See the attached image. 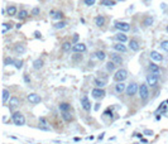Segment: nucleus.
Returning <instances> with one entry per match:
<instances>
[{"label":"nucleus","mask_w":168,"mask_h":144,"mask_svg":"<svg viewBox=\"0 0 168 144\" xmlns=\"http://www.w3.org/2000/svg\"><path fill=\"white\" fill-rule=\"evenodd\" d=\"M11 120H13L14 125H17V126H23L25 124V117L20 111H14L11 114Z\"/></svg>","instance_id":"f257e3e1"},{"label":"nucleus","mask_w":168,"mask_h":144,"mask_svg":"<svg viewBox=\"0 0 168 144\" xmlns=\"http://www.w3.org/2000/svg\"><path fill=\"white\" fill-rule=\"evenodd\" d=\"M139 98L143 102H145L149 99V87L148 84H141L139 85Z\"/></svg>","instance_id":"f03ea898"},{"label":"nucleus","mask_w":168,"mask_h":144,"mask_svg":"<svg viewBox=\"0 0 168 144\" xmlns=\"http://www.w3.org/2000/svg\"><path fill=\"white\" fill-rule=\"evenodd\" d=\"M114 81L116 82H124L128 78V71L126 70H124V68H120V70H118L116 72H115V75H114Z\"/></svg>","instance_id":"7ed1b4c3"},{"label":"nucleus","mask_w":168,"mask_h":144,"mask_svg":"<svg viewBox=\"0 0 168 144\" xmlns=\"http://www.w3.org/2000/svg\"><path fill=\"white\" fill-rule=\"evenodd\" d=\"M125 92H126V96H129V98L137 95V94L139 92V85H138L137 82H130V84L126 86Z\"/></svg>","instance_id":"20e7f679"},{"label":"nucleus","mask_w":168,"mask_h":144,"mask_svg":"<svg viewBox=\"0 0 168 144\" xmlns=\"http://www.w3.org/2000/svg\"><path fill=\"white\" fill-rule=\"evenodd\" d=\"M158 76H155L154 73H148L147 75V84H148V86H150L152 89H154V87H157L158 86Z\"/></svg>","instance_id":"39448f33"},{"label":"nucleus","mask_w":168,"mask_h":144,"mask_svg":"<svg viewBox=\"0 0 168 144\" xmlns=\"http://www.w3.org/2000/svg\"><path fill=\"white\" fill-rule=\"evenodd\" d=\"M91 95H92V98L96 99V100H102L105 98L106 92H105L104 89H97V87H95V89L91 91Z\"/></svg>","instance_id":"423d86ee"},{"label":"nucleus","mask_w":168,"mask_h":144,"mask_svg":"<svg viewBox=\"0 0 168 144\" xmlns=\"http://www.w3.org/2000/svg\"><path fill=\"white\" fill-rule=\"evenodd\" d=\"M20 105V100L17 98V96H13V98H10V100H9V110L11 111V113H14V110Z\"/></svg>","instance_id":"0eeeda50"},{"label":"nucleus","mask_w":168,"mask_h":144,"mask_svg":"<svg viewBox=\"0 0 168 144\" xmlns=\"http://www.w3.org/2000/svg\"><path fill=\"white\" fill-rule=\"evenodd\" d=\"M27 99H28V101L31 102V104H33V105H37V104H39V102L42 101V98L35 92H31L28 96H27Z\"/></svg>","instance_id":"6e6552de"},{"label":"nucleus","mask_w":168,"mask_h":144,"mask_svg":"<svg viewBox=\"0 0 168 144\" xmlns=\"http://www.w3.org/2000/svg\"><path fill=\"white\" fill-rule=\"evenodd\" d=\"M80 101H81V108L84 109L85 111H87V113H88V111L91 110V101L88 100V98H87L86 95H84Z\"/></svg>","instance_id":"1a4fd4ad"},{"label":"nucleus","mask_w":168,"mask_h":144,"mask_svg":"<svg viewBox=\"0 0 168 144\" xmlns=\"http://www.w3.org/2000/svg\"><path fill=\"white\" fill-rule=\"evenodd\" d=\"M115 28H116L118 31H120L122 33H125V32L130 31V24H129V23H125V22H119L115 24Z\"/></svg>","instance_id":"9d476101"},{"label":"nucleus","mask_w":168,"mask_h":144,"mask_svg":"<svg viewBox=\"0 0 168 144\" xmlns=\"http://www.w3.org/2000/svg\"><path fill=\"white\" fill-rule=\"evenodd\" d=\"M39 129H42V130H46V131H49V130H51L49 123L47 121V119H46L44 116H41V117H39Z\"/></svg>","instance_id":"9b49d317"},{"label":"nucleus","mask_w":168,"mask_h":144,"mask_svg":"<svg viewBox=\"0 0 168 144\" xmlns=\"http://www.w3.org/2000/svg\"><path fill=\"white\" fill-rule=\"evenodd\" d=\"M71 51H72L73 53H84V52L86 51V44H84V43H77V44H75L72 47Z\"/></svg>","instance_id":"f8f14e48"},{"label":"nucleus","mask_w":168,"mask_h":144,"mask_svg":"<svg viewBox=\"0 0 168 144\" xmlns=\"http://www.w3.org/2000/svg\"><path fill=\"white\" fill-rule=\"evenodd\" d=\"M110 58H111V61L116 64V66H119V64H123V57L120 54H118V53H111L110 54Z\"/></svg>","instance_id":"ddd939ff"},{"label":"nucleus","mask_w":168,"mask_h":144,"mask_svg":"<svg viewBox=\"0 0 168 144\" xmlns=\"http://www.w3.org/2000/svg\"><path fill=\"white\" fill-rule=\"evenodd\" d=\"M129 48L131 49L133 52H138L140 49V44L137 39H130L129 40Z\"/></svg>","instance_id":"4468645a"},{"label":"nucleus","mask_w":168,"mask_h":144,"mask_svg":"<svg viewBox=\"0 0 168 144\" xmlns=\"http://www.w3.org/2000/svg\"><path fill=\"white\" fill-rule=\"evenodd\" d=\"M149 71H150V73H154L158 77L161 76V68H159V66L155 63H149Z\"/></svg>","instance_id":"2eb2a0df"},{"label":"nucleus","mask_w":168,"mask_h":144,"mask_svg":"<svg viewBox=\"0 0 168 144\" xmlns=\"http://www.w3.org/2000/svg\"><path fill=\"white\" fill-rule=\"evenodd\" d=\"M149 56H150V58H152L153 61H155V62H162V61H163V56L159 53V52H157V51H152Z\"/></svg>","instance_id":"dca6fc26"},{"label":"nucleus","mask_w":168,"mask_h":144,"mask_svg":"<svg viewBox=\"0 0 168 144\" xmlns=\"http://www.w3.org/2000/svg\"><path fill=\"white\" fill-rule=\"evenodd\" d=\"M126 86H128V85H125L124 82H118V84L115 85V91H116V94H123L124 91H126Z\"/></svg>","instance_id":"f3484780"},{"label":"nucleus","mask_w":168,"mask_h":144,"mask_svg":"<svg viewBox=\"0 0 168 144\" xmlns=\"http://www.w3.org/2000/svg\"><path fill=\"white\" fill-rule=\"evenodd\" d=\"M14 51H15L18 54L24 53V52H25V46H24V43H17V44H14Z\"/></svg>","instance_id":"a211bd4d"},{"label":"nucleus","mask_w":168,"mask_h":144,"mask_svg":"<svg viewBox=\"0 0 168 144\" xmlns=\"http://www.w3.org/2000/svg\"><path fill=\"white\" fill-rule=\"evenodd\" d=\"M49 15H51V18L56 19V20H61L62 18H63V13H62V11L51 10V11H49Z\"/></svg>","instance_id":"6ab92c4d"},{"label":"nucleus","mask_w":168,"mask_h":144,"mask_svg":"<svg viewBox=\"0 0 168 144\" xmlns=\"http://www.w3.org/2000/svg\"><path fill=\"white\" fill-rule=\"evenodd\" d=\"M105 22H106V19H105V17H102V15H97L96 18H95V24H96L99 28L104 27V25H105Z\"/></svg>","instance_id":"aec40b11"},{"label":"nucleus","mask_w":168,"mask_h":144,"mask_svg":"<svg viewBox=\"0 0 168 144\" xmlns=\"http://www.w3.org/2000/svg\"><path fill=\"white\" fill-rule=\"evenodd\" d=\"M58 109H60L61 113H67V111H71V105L68 102H61L58 105Z\"/></svg>","instance_id":"412c9836"},{"label":"nucleus","mask_w":168,"mask_h":144,"mask_svg":"<svg viewBox=\"0 0 168 144\" xmlns=\"http://www.w3.org/2000/svg\"><path fill=\"white\" fill-rule=\"evenodd\" d=\"M61 116H62V119H63L64 123H71L73 120V116H72V114H71V111H67V113H61Z\"/></svg>","instance_id":"4be33fe9"},{"label":"nucleus","mask_w":168,"mask_h":144,"mask_svg":"<svg viewBox=\"0 0 168 144\" xmlns=\"http://www.w3.org/2000/svg\"><path fill=\"white\" fill-rule=\"evenodd\" d=\"M154 23V18L153 17H145V18L143 19V27L144 28H148V27H150V25Z\"/></svg>","instance_id":"5701e85b"},{"label":"nucleus","mask_w":168,"mask_h":144,"mask_svg":"<svg viewBox=\"0 0 168 144\" xmlns=\"http://www.w3.org/2000/svg\"><path fill=\"white\" fill-rule=\"evenodd\" d=\"M115 39H116L119 43H125V42H128V37H126L124 33H122V32H119V33L115 36Z\"/></svg>","instance_id":"b1692460"},{"label":"nucleus","mask_w":168,"mask_h":144,"mask_svg":"<svg viewBox=\"0 0 168 144\" xmlns=\"http://www.w3.org/2000/svg\"><path fill=\"white\" fill-rule=\"evenodd\" d=\"M113 48L115 49V51L118 52H123V53H125L126 52V47L123 44V43H115V44L113 46Z\"/></svg>","instance_id":"393cba45"},{"label":"nucleus","mask_w":168,"mask_h":144,"mask_svg":"<svg viewBox=\"0 0 168 144\" xmlns=\"http://www.w3.org/2000/svg\"><path fill=\"white\" fill-rule=\"evenodd\" d=\"M10 100V91L8 89L3 90V104H7V102Z\"/></svg>","instance_id":"a878e982"},{"label":"nucleus","mask_w":168,"mask_h":144,"mask_svg":"<svg viewBox=\"0 0 168 144\" xmlns=\"http://www.w3.org/2000/svg\"><path fill=\"white\" fill-rule=\"evenodd\" d=\"M94 84H95V86L97 87V89H104V86L106 85V81L105 80H100V78H95L94 80Z\"/></svg>","instance_id":"bb28decb"},{"label":"nucleus","mask_w":168,"mask_h":144,"mask_svg":"<svg viewBox=\"0 0 168 144\" xmlns=\"http://www.w3.org/2000/svg\"><path fill=\"white\" fill-rule=\"evenodd\" d=\"M43 67V60L41 58H37V60L33 61V68L34 70H41Z\"/></svg>","instance_id":"cd10ccee"},{"label":"nucleus","mask_w":168,"mask_h":144,"mask_svg":"<svg viewBox=\"0 0 168 144\" xmlns=\"http://www.w3.org/2000/svg\"><path fill=\"white\" fill-rule=\"evenodd\" d=\"M115 67H116V64H115L113 61H109V62L106 63V71L109 73H113L115 71Z\"/></svg>","instance_id":"c85d7f7f"},{"label":"nucleus","mask_w":168,"mask_h":144,"mask_svg":"<svg viewBox=\"0 0 168 144\" xmlns=\"http://www.w3.org/2000/svg\"><path fill=\"white\" fill-rule=\"evenodd\" d=\"M7 13H8V15H10V17L18 15V9H17V7H14V5L9 7L8 9H7Z\"/></svg>","instance_id":"c756f323"},{"label":"nucleus","mask_w":168,"mask_h":144,"mask_svg":"<svg viewBox=\"0 0 168 144\" xmlns=\"http://www.w3.org/2000/svg\"><path fill=\"white\" fill-rule=\"evenodd\" d=\"M28 15H29L28 11L23 9V10H20L19 13H18V15H17V17H18V19H19V20H24V19L28 18Z\"/></svg>","instance_id":"7c9ffc66"},{"label":"nucleus","mask_w":168,"mask_h":144,"mask_svg":"<svg viewBox=\"0 0 168 144\" xmlns=\"http://www.w3.org/2000/svg\"><path fill=\"white\" fill-rule=\"evenodd\" d=\"M72 47H73L72 42H64L63 44H62V51H63V52H68V51L72 49Z\"/></svg>","instance_id":"2f4dec72"},{"label":"nucleus","mask_w":168,"mask_h":144,"mask_svg":"<svg viewBox=\"0 0 168 144\" xmlns=\"http://www.w3.org/2000/svg\"><path fill=\"white\" fill-rule=\"evenodd\" d=\"M82 60H84V56H82L81 53H75V54H72V61H73L75 63H80Z\"/></svg>","instance_id":"473e14b6"},{"label":"nucleus","mask_w":168,"mask_h":144,"mask_svg":"<svg viewBox=\"0 0 168 144\" xmlns=\"http://www.w3.org/2000/svg\"><path fill=\"white\" fill-rule=\"evenodd\" d=\"M100 4L104 5V7H114V5L116 4V1H115V0H101Z\"/></svg>","instance_id":"72a5a7b5"},{"label":"nucleus","mask_w":168,"mask_h":144,"mask_svg":"<svg viewBox=\"0 0 168 144\" xmlns=\"http://www.w3.org/2000/svg\"><path fill=\"white\" fill-rule=\"evenodd\" d=\"M95 56H96V58L99 61H105V58H106V54H105L104 51H96Z\"/></svg>","instance_id":"f704fd0d"},{"label":"nucleus","mask_w":168,"mask_h":144,"mask_svg":"<svg viewBox=\"0 0 168 144\" xmlns=\"http://www.w3.org/2000/svg\"><path fill=\"white\" fill-rule=\"evenodd\" d=\"M67 25V22H63V20H61V22H57L56 24H53V28L54 29H62L64 28Z\"/></svg>","instance_id":"c9c22d12"},{"label":"nucleus","mask_w":168,"mask_h":144,"mask_svg":"<svg viewBox=\"0 0 168 144\" xmlns=\"http://www.w3.org/2000/svg\"><path fill=\"white\" fill-rule=\"evenodd\" d=\"M11 28H13L11 23H10V24H9V23H3V34H5L8 31H10Z\"/></svg>","instance_id":"e433bc0d"},{"label":"nucleus","mask_w":168,"mask_h":144,"mask_svg":"<svg viewBox=\"0 0 168 144\" xmlns=\"http://www.w3.org/2000/svg\"><path fill=\"white\" fill-rule=\"evenodd\" d=\"M15 60H13L11 57H5L4 58V66H10V64H14Z\"/></svg>","instance_id":"4c0bfd02"},{"label":"nucleus","mask_w":168,"mask_h":144,"mask_svg":"<svg viewBox=\"0 0 168 144\" xmlns=\"http://www.w3.org/2000/svg\"><path fill=\"white\" fill-rule=\"evenodd\" d=\"M161 48L163 49V51L168 52V39H164V40H162V43H161Z\"/></svg>","instance_id":"58836bf2"},{"label":"nucleus","mask_w":168,"mask_h":144,"mask_svg":"<svg viewBox=\"0 0 168 144\" xmlns=\"http://www.w3.org/2000/svg\"><path fill=\"white\" fill-rule=\"evenodd\" d=\"M14 66H15L17 70H20L23 67V61L22 60H15V62H14Z\"/></svg>","instance_id":"ea45409f"},{"label":"nucleus","mask_w":168,"mask_h":144,"mask_svg":"<svg viewBox=\"0 0 168 144\" xmlns=\"http://www.w3.org/2000/svg\"><path fill=\"white\" fill-rule=\"evenodd\" d=\"M39 13H41V9L38 7H35L32 9V15H34V17H37V15H39Z\"/></svg>","instance_id":"a19ab883"},{"label":"nucleus","mask_w":168,"mask_h":144,"mask_svg":"<svg viewBox=\"0 0 168 144\" xmlns=\"http://www.w3.org/2000/svg\"><path fill=\"white\" fill-rule=\"evenodd\" d=\"M143 134L145 135V137H152V135H154L153 130H150V129H145V130L143 131Z\"/></svg>","instance_id":"79ce46f5"},{"label":"nucleus","mask_w":168,"mask_h":144,"mask_svg":"<svg viewBox=\"0 0 168 144\" xmlns=\"http://www.w3.org/2000/svg\"><path fill=\"white\" fill-rule=\"evenodd\" d=\"M85 5H87V7H92L94 4L96 3V0H84Z\"/></svg>","instance_id":"37998d69"},{"label":"nucleus","mask_w":168,"mask_h":144,"mask_svg":"<svg viewBox=\"0 0 168 144\" xmlns=\"http://www.w3.org/2000/svg\"><path fill=\"white\" fill-rule=\"evenodd\" d=\"M78 34L77 33H76V34H73V38H72V44L73 46H75V44H77V43H78Z\"/></svg>","instance_id":"c03bdc74"},{"label":"nucleus","mask_w":168,"mask_h":144,"mask_svg":"<svg viewBox=\"0 0 168 144\" xmlns=\"http://www.w3.org/2000/svg\"><path fill=\"white\" fill-rule=\"evenodd\" d=\"M34 37L37 38V39H41V38H42V34H41L39 31H35V32H34Z\"/></svg>","instance_id":"a18cd8bd"},{"label":"nucleus","mask_w":168,"mask_h":144,"mask_svg":"<svg viewBox=\"0 0 168 144\" xmlns=\"http://www.w3.org/2000/svg\"><path fill=\"white\" fill-rule=\"evenodd\" d=\"M24 81H25V84L27 85H31V80H29V77H28V75H24Z\"/></svg>","instance_id":"49530a36"},{"label":"nucleus","mask_w":168,"mask_h":144,"mask_svg":"<svg viewBox=\"0 0 168 144\" xmlns=\"http://www.w3.org/2000/svg\"><path fill=\"white\" fill-rule=\"evenodd\" d=\"M100 105H101L100 102H96L95 106H94V110H95V111H99V110H100Z\"/></svg>","instance_id":"de8ad7c7"},{"label":"nucleus","mask_w":168,"mask_h":144,"mask_svg":"<svg viewBox=\"0 0 168 144\" xmlns=\"http://www.w3.org/2000/svg\"><path fill=\"white\" fill-rule=\"evenodd\" d=\"M104 135H105V133H101V134H100V135H99V139H100V140H101V139H102V138H104Z\"/></svg>","instance_id":"09e8293b"},{"label":"nucleus","mask_w":168,"mask_h":144,"mask_svg":"<svg viewBox=\"0 0 168 144\" xmlns=\"http://www.w3.org/2000/svg\"><path fill=\"white\" fill-rule=\"evenodd\" d=\"M1 13H3V15H7V14H5V13H7V10H5V9H4V8H3V10H1Z\"/></svg>","instance_id":"8fccbe9b"},{"label":"nucleus","mask_w":168,"mask_h":144,"mask_svg":"<svg viewBox=\"0 0 168 144\" xmlns=\"http://www.w3.org/2000/svg\"><path fill=\"white\" fill-rule=\"evenodd\" d=\"M20 27H22V24H20V23H19V24H17V25H15V28H17V29H20Z\"/></svg>","instance_id":"3c124183"},{"label":"nucleus","mask_w":168,"mask_h":144,"mask_svg":"<svg viewBox=\"0 0 168 144\" xmlns=\"http://www.w3.org/2000/svg\"><path fill=\"white\" fill-rule=\"evenodd\" d=\"M140 142L141 143H147V139H144V138H143V139H140Z\"/></svg>","instance_id":"603ef678"},{"label":"nucleus","mask_w":168,"mask_h":144,"mask_svg":"<svg viewBox=\"0 0 168 144\" xmlns=\"http://www.w3.org/2000/svg\"><path fill=\"white\" fill-rule=\"evenodd\" d=\"M166 31H167V33H168V25H167V27H166Z\"/></svg>","instance_id":"864d4df0"},{"label":"nucleus","mask_w":168,"mask_h":144,"mask_svg":"<svg viewBox=\"0 0 168 144\" xmlns=\"http://www.w3.org/2000/svg\"><path fill=\"white\" fill-rule=\"evenodd\" d=\"M144 1H149V0H144Z\"/></svg>","instance_id":"5fc2aeb1"},{"label":"nucleus","mask_w":168,"mask_h":144,"mask_svg":"<svg viewBox=\"0 0 168 144\" xmlns=\"http://www.w3.org/2000/svg\"><path fill=\"white\" fill-rule=\"evenodd\" d=\"M119 1H123V0H119Z\"/></svg>","instance_id":"6e6d98bb"}]
</instances>
